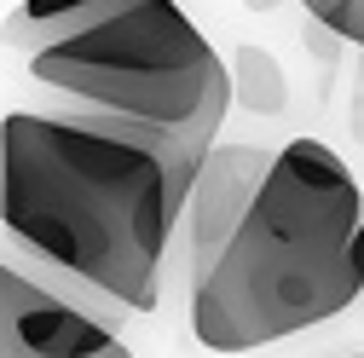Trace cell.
I'll return each mask as SVG.
<instances>
[{
	"label": "cell",
	"instance_id": "cell-9",
	"mask_svg": "<svg viewBox=\"0 0 364 358\" xmlns=\"http://www.w3.org/2000/svg\"><path fill=\"white\" fill-rule=\"evenodd\" d=\"M347 121H353V139L364 145V70H358V93H353V104H347Z\"/></svg>",
	"mask_w": 364,
	"mask_h": 358
},
{
	"label": "cell",
	"instance_id": "cell-6",
	"mask_svg": "<svg viewBox=\"0 0 364 358\" xmlns=\"http://www.w3.org/2000/svg\"><path fill=\"white\" fill-rule=\"evenodd\" d=\"M122 6V0H18V6L6 12V23H0V40H6V53H35V47H47V40L81 29V23H93L99 12Z\"/></svg>",
	"mask_w": 364,
	"mask_h": 358
},
{
	"label": "cell",
	"instance_id": "cell-2",
	"mask_svg": "<svg viewBox=\"0 0 364 358\" xmlns=\"http://www.w3.org/2000/svg\"><path fill=\"white\" fill-rule=\"evenodd\" d=\"M353 300H364V191L324 139H289L214 266L191 278V335L208 352H255Z\"/></svg>",
	"mask_w": 364,
	"mask_h": 358
},
{
	"label": "cell",
	"instance_id": "cell-3",
	"mask_svg": "<svg viewBox=\"0 0 364 358\" xmlns=\"http://www.w3.org/2000/svg\"><path fill=\"white\" fill-rule=\"evenodd\" d=\"M23 64L58 110L139 121L191 151H214L232 110V64L179 0H122L93 23L23 53Z\"/></svg>",
	"mask_w": 364,
	"mask_h": 358
},
{
	"label": "cell",
	"instance_id": "cell-4",
	"mask_svg": "<svg viewBox=\"0 0 364 358\" xmlns=\"http://www.w3.org/2000/svg\"><path fill=\"white\" fill-rule=\"evenodd\" d=\"M0 358H133L110 318L0 260Z\"/></svg>",
	"mask_w": 364,
	"mask_h": 358
},
{
	"label": "cell",
	"instance_id": "cell-7",
	"mask_svg": "<svg viewBox=\"0 0 364 358\" xmlns=\"http://www.w3.org/2000/svg\"><path fill=\"white\" fill-rule=\"evenodd\" d=\"M232 104H243L255 116H278L289 104L284 64L272 53H260V47H237V58H232Z\"/></svg>",
	"mask_w": 364,
	"mask_h": 358
},
{
	"label": "cell",
	"instance_id": "cell-1",
	"mask_svg": "<svg viewBox=\"0 0 364 358\" xmlns=\"http://www.w3.org/2000/svg\"><path fill=\"white\" fill-rule=\"evenodd\" d=\"M208 151L87 110L0 116V232L35 278L99 318L151 312Z\"/></svg>",
	"mask_w": 364,
	"mask_h": 358
},
{
	"label": "cell",
	"instance_id": "cell-11",
	"mask_svg": "<svg viewBox=\"0 0 364 358\" xmlns=\"http://www.w3.org/2000/svg\"><path fill=\"white\" fill-rule=\"evenodd\" d=\"M353 47H364V29H358V40H353Z\"/></svg>",
	"mask_w": 364,
	"mask_h": 358
},
{
	"label": "cell",
	"instance_id": "cell-5",
	"mask_svg": "<svg viewBox=\"0 0 364 358\" xmlns=\"http://www.w3.org/2000/svg\"><path fill=\"white\" fill-rule=\"evenodd\" d=\"M278 151H260V145H220L203 156L197 179H191V197H186V219H191V278L208 272L214 254L225 249V237L237 232V219L249 214L260 179L272 168Z\"/></svg>",
	"mask_w": 364,
	"mask_h": 358
},
{
	"label": "cell",
	"instance_id": "cell-10",
	"mask_svg": "<svg viewBox=\"0 0 364 358\" xmlns=\"http://www.w3.org/2000/svg\"><path fill=\"white\" fill-rule=\"evenodd\" d=\"M243 6H249V12H272V6H278V0H243Z\"/></svg>",
	"mask_w": 364,
	"mask_h": 358
},
{
	"label": "cell",
	"instance_id": "cell-8",
	"mask_svg": "<svg viewBox=\"0 0 364 358\" xmlns=\"http://www.w3.org/2000/svg\"><path fill=\"white\" fill-rule=\"evenodd\" d=\"M301 6H306V12L318 18V23H324V29H336V18H341V12L353 6V0H301Z\"/></svg>",
	"mask_w": 364,
	"mask_h": 358
}]
</instances>
